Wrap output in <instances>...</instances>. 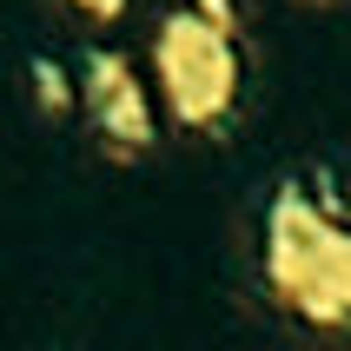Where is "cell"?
I'll use <instances>...</instances> for the list:
<instances>
[{"instance_id":"1","label":"cell","mask_w":351,"mask_h":351,"mask_svg":"<svg viewBox=\"0 0 351 351\" xmlns=\"http://www.w3.org/2000/svg\"><path fill=\"white\" fill-rule=\"evenodd\" d=\"M265 285L292 318L351 332V213L332 173H285L265 199V239H258Z\"/></svg>"},{"instance_id":"2","label":"cell","mask_w":351,"mask_h":351,"mask_svg":"<svg viewBox=\"0 0 351 351\" xmlns=\"http://www.w3.org/2000/svg\"><path fill=\"white\" fill-rule=\"evenodd\" d=\"M153 66H159V86H166V106L186 133L226 126V113L239 99V53L226 27H213L199 7L166 14L153 34Z\"/></svg>"},{"instance_id":"3","label":"cell","mask_w":351,"mask_h":351,"mask_svg":"<svg viewBox=\"0 0 351 351\" xmlns=\"http://www.w3.org/2000/svg\"><path fill=\"white\" fill-rule=\"evenodd\" d=\"M80 106H86V133L113 166H139L153 153V106L139 93L133 60L113 47H86L80 60Z\"/></svg>"},{"instance_id":"4","label":"cell","mask_w":351,"mask_h":351,"mask_svg":"<svg viewBox=\"0 0 351 351\" xmlns=\"http://www.w3.org/2000/svg\"><path fill=\"white\" fill-rule=\"evenodd\" d=\"M27 86H34V106H40V119H73V106H80V80L66 73L60 60L34 53V60H27Z\"/></svg>"},{"instance_id":"5","label":"cell","mask_w":351,"mask_h":351,"mask_svg":"<svg viewBox=\"0 0 351 351\" xmlns=\"http://www.w3.org/2000/svg\"><path fill=\"white\" fill-rule=\"evenodd\" d=\"M199 14L213 20V27H226V34H239V0H193Z\"/></svg>"},{"instance_id":"6","label":"cell","mask_w":351,"mask_h":351,"mask_svg":"<svg viewBox=\"0 0 351 351\" xmlns=\"http://www.w3.org/2000/svg\"><path fill=\"white\" fill-rule=\"evenodd\" d=\"M73 7H80V14H86V20H99V27L126 14V0H73Z\"/></svg>"},{"instance_id":"7","label":"cell","mask_w":351,"mask_h":351,"mask_svg":"<svg viewBox=\"0 0 351 351\" xmlns=\"http://www.w3.org/2000/svg\"><path fill=\"white\" fill-rule=\"evenodd\" d=\"M298 7H332V0H298Z\"/></svg>"}]
</instances>
